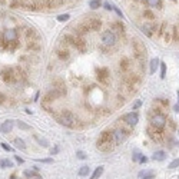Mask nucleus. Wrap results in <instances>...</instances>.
<instances>
[{"mask_svg": "<svg viewBox=\"0 0 179 179\" xmlns=\"http://www.w3.org/2000/svg\"><path fill=\"white\" fill-rule=\"evenodd\" d=\"M97 149L102 150V152H109L115 146V142H113V132L105 131L101 133V138L97 139Z\"/></svg>", "mask_w": 179, "mask_h": 179, "instance_id": "nucleus-1", "label": "nucleus"}, {"mask_svg": "<svg viewBox=\"0 0 179 179\" xmlns=\"http://www.w3.org/2000/svg\"><path fill=\"white\" fill-rule=\"evenodd\" d=\"M149 122H150V126L156 128L159 131H163L165 125H166V116L163 115L162 112H159V109H153L149 115Z\"/></svg>", "mask_w": 179, "mask_h": 179, "instance_id": "nucleus-2", "label": "nucleus"}, {"mask_svg": "<svg viewBox=\"0 0 179 179\" xmlns=\"http://www.w3.org/2000/svg\"><path fill=\"white\" fill-rule=\"evenodd\" d=\"M57 120H59V123H62L63 126H67V128H75L76 123H78V118L70 110H62L57 115Z\"/></svg>", "mask_w": 179, "mask_h": 179, "instance_id": "nucleus-3", "label": "nucleus"}, {"mask_svg": "<svg viewBox=\"0 0 179 179\" xmlns=\"http://www.w3.org/2000/svg\"><path fill=\"white\" fill-rule=\"evenodd\" d=\"M102 43H103L105 46H108V47L113 46L116 43V34L113 33L112 30L103 32V33H102Z\"/></svg>", "mask_w": 179, "mask_h": 179, "instance_id": "nucleus-4", "label": "nucleus"}, {"mask_svg": "<svg viewBox=\"0 0 179 179\" xmlns=\"http://www.w3.org/2000/svg\"><path fill=\"white\" fill-rule=\"evenodd\" d=\"M2 39H3V42H6V43H16L17 42V32H16L15 29H6L3 32V36H2Z\"/></svg>", "mask_w": 179, "mask_h": 179, "instance_id": "nucleus-5", "label": "nucleus"}, {"mask_svg": "<svg viewBox=\"0 0 179 179\" xmlns=\"http://www.w3.org/2000/svg\"><path fill=\"white\" fill-rule=\"evenodd\" d=\"M128 135L129 133H128L126 129H116V131H113V142H115V146L120 145L122 142L126 141Z\"/></svg>", "mask_w": 179, "mask_h": 179, "instance_id": "nucleus-6", "label": "nucleus"}, {"mask_svg": "<svg viewBox=\"0 0 179 179\" xmlns=\"http://www.w3.org/2000/svg\"><path fill=\"white\" fill-rule=\"evenodd\" d=\"M133 52H135V56L138 57V59L145 57L146 56V47H145V45H143L141 40H135L133 42Z\"/></svg>", "mask_w": 179, "mask_h": 179, "instance_id": "nucleus-7", "label": "nucleus"}, {"mask_svg": "<svg viewBox=\"0 0 179 179\" xmlns=\"http://www.w3.org/2000/svg\"><path fill=\"white\" fill-rule=\"evenodd\" d=\"M122 120L126 123V125H129V126H135V125L139 122V115L136 112H129L122 116Z\"/></svg>", "mask_w": 179, "mask_h": 179, "instance_id": "nucleus-8", "label": "nucleus"}, {"mask_svg": "<svg viewBox=\"0 0 179 179\" xmlns=\"http://www.w3.org/2000/svg\"><path fill=\"white\" fill-rule=\"evenodd\" d=\"M2 79H3L4 82H13V80H16L15 79V69H11V67H4V69H2Z\"/></svg>", "mask_w": 179, "mask_h": 179, "instance_id": "nucleus-9", "label": "nucleus"}, {"mask_svg": "<svg viewBox=\"0 0 179 179\" xmlns=\"http://www.w3.org/2000/svg\"><path fill=\"white\" fill-rule=\"evenodd\" d=\"M148 135H149V138L153 139V141L156 142H160L162 141V138H163V133H162V131H159V129H156V128L153 126H148Z\"/></svg>", "mask_w": 179, "mask_h": 179, "instance_id": "nucleus-10", "label": "nucleus"}, {"mask_svg": "<svg viewBox=\"0 0 179 179\" xmlns=\"http://www.w3.org/2000/svg\"><path fill=\"white\" fill-rule=\"evenodd\" d=\"M85 23L89 30H99L102 26V22L97 19V17H90V19H87Z\"/></svg>", "mask_w": 179, "mask_h": 179, "instance_id": "nucleus-11", "label": "nucleus"}, {"mask_svg": "<svg viewBox=\"0 0 179 179\" xmlns=\"http://www.w3.org/2000/svg\"><path fill=\"white\" fill-rule=\"evenodd\" d=\"M97 79H99V82H102V83H108L109 70L106 69V67H101V69H97Z\"/></svg>", "mask_w": 179, "mask_h": 179, "instance_id": "nucleus-12", "label": "nucleus"}, {"mask_svg": "<svg viewBox=\"0 0 179 179\" xmlns=\"http://www.w3.org/2000/svg\"><path fill=\"white\" fill-rule=\"evenodd\" d=\"M155 30H156V27H155V25H153V23H145V25L142 26V32H143V33H145L148 38H150V36H152Z\"/></svg>", "mask_w": 179, "mask_h": 179, "instance_id": "nucleus-13", "label": "nucleus"}, {"mask_svg": "<svg viewBox=\"0 0 179 179\" xmlns=\"http://www.w3.org/2000/svg\"><path fill=\"white\" fill-rule=\"evenodd\" d=\"M11 129H13V120H6V122H3L2 126H0L2 133H10Z\"/></svg>", "mask_w": 179, "mask_h": 179, "instance_id": "nucleus-14", "label": "nucleus"}, {"mask_svg": "<svg viewBox=\"0 0 179 179\" xmlns=\"http://www.w3.org/2000/svg\"><path fill=\"white\" fill-rule=\"evenodd\" d=\"M165 158H166V152L165 150H156V152L153 153L152 159L158 160V162H162V160H165Z\"/></svg>", "mask_w": 179, "mask_h": 179, "instance_id": "nucleus-15", "label": "nucleus"}, {"mask_svg": "<svg viewBox=\"0 0 179 179\" xmlns=\"http://www.w3.org/2000/svg\"><path fill=\"white\" fill-rule=\"evenodd\" d=\"M73 46H76L80 52H83L85 47H86V43H85V40H83L82 38H75V45H73Z\"/></svg>", "mask_w": 179, "mask_h": 179, "instance_id": "nucleus-16", "label": "nucleus"}, {"mask_svg": "<svg viewBox=\"0 0 179 179\" xmlns=\"http://www.w3.org/2000/svg\"><path fill=\"white\" fill-rule=\"evenodd\" d=\"M160 65V62H159V59H152L150 60V73H155V72H156V69H158V66H159Z\"/></svg>", "mask_w": 179, "mask_h": 179, "instance_id": "nucleus-17", "label": "nucleus"}, {"mask_svg": "<svg viewBox=\"0 0 179 179\" xmlns=\"http://www.w3.org/2000/svg\"><path fill=\"white\" fill-rule=\"evenodd\" d=\"M146 3H148V6H150V7L160 9V6H162V0H146Z\"/></svg>", "mask_w": 179, "mask_h": 179, "instance_id": "nucleus-18", "label": "nucleus"}, {"mask_svg": "<svg viewBox=\"0 0 179 179\" xmlns=\"http://www.w3.org/2000/svg\"><path fill=\"white\" fill-rule=\"evenodd\" d=\"M129 63H131V60L126 59V57H123V59L120 60V69H122V70H128V69L131 67Z\"/></svg>", "mask_w": 179, "mask_h": 179, "instance_id": "nucleus-19", "label": "nucleus"}, {"mask_svg": "<svg viewBox=\"0 0 179 179\" xmlns=\"http://www.w3.org/2000/svg\"><path fill=\"white\" fill-rule=\"evenodd\" d=\"M13 143H15V146H16V148H19V149H22V150L26 149V145H25V142H23L20 138H16L15 141H13Z\"/></svg>", "mask_w": 179, "mask_h": 179, "instance_id": "nucleus-20", "label": "nucleus"}, {"mask_svg": "<svg viewBox=\"0 0 179 179\" xmlns=\"http://www.w3.org/2000/svg\"><path fill=\"white\" fill-rule=\"evenodd\" d=\"M101 6H102V0H90V2H89V7L93 9V10L99 9Z\"/></svg>", "mask_w": 179, "mask_h": 179, "instance_id": "nucleus-21", "label": "nucleus"}, {"mask_svg": "<svg viewBox=\"0 0 179 179\" xmlns=\"http://www.w3.org/2000/svg\"><path fill=\"white\" fill-rule=\"evenodd\" d=\"M57 56H59L60 59H67V57H69V50H67V49H59V50H57Z\"/></svg>", "mask_w": 179, "mask_h": 179, "instance_id": "nucleus-22", "label": "nucleus"}, {"mask_svg": "<svg viewBox=\"0 0 179 179\" xmlns=\"http://www.w3.org/2000/svg\"><path fill=\"white\" fill-rule=\"evenodd\" d=\"M102 173H103V166H99V168H96V171L93 172L92 179H99L102 176Z\"/></svg>", "mask_w": 179, "mask_h": 179, "instance_id": "nucleus-23", "label": "nucleus"}, {"mask_svg": "<svg viewBox=\"0 0 179 179\" xmlns=\"http://www.w3.org/2000/svg\"><path fill=\"white\" fill-rule=\"evenodd\" d=\"M90 172V168L89 166H82V168L79 169V176H87Z\"/></svg>", "mask_w": 179, "mask_h": 179, "instance_id": "nucleus-24", "label": "nucleus"}, {"mask_svg": "<svg viewBox=\"0 0 179 179\" xmlns=\"http://www.w3.org/2000/svg\"><path fill=\"white\" fill-rule=\"evenodd\" d=\"M0 166H2V168H13V162L9 159H3L0 162Z\"/></svg>", "mask_w": 179, "mask_h": 179, "instance_id": "nucleus-25", "label": "nucleus"}, {"mask_svg": "<svg viewBox=\"0 0 179 179\" xmlns=\"http://www.w3.org/2000/svg\"><path fill=\"white\" fill-rule=\"evenodd\" d=\"M160 78L165 79V76H166V65L163 63V62H160Z\"/></svg>", "mask_w": 179, "mask_h": 179, "instance_id": "nucleus-26", "label": "nucleus"}, {"mask_svg": "<svg viewBox=\"0 0 179 179\" xmlns=\"http://www.w3.org/2000/svg\"><path fill=\"white\" fill-rule=\"evenodd\" d=\"M142 156H143V155H142L141 152H138V150H135V152H133V156H132V159H133L135 162H141Z\"/></svg>", "mask_w": 179, "mask_h": 179, "instance_id": "nucleus-27", "label": "nucleus"}, {"mask_svg": "<svg viewBox=\"0 0 179 179\" xmlns=\"http://www.w3.org/2000/svg\"><path fill=\"white\" fill-rule=\"evenodd\" d=\"M143 16H145L148 20H153V19H155V15H153L150 10H145V11H143Z\"/></svg>", "mask_w": 179, "mask_h": 179, "instance_id": "nucleus-28", "label": "nucleus"}, {"mask_svg": "<svg viewBox=\"0 0 179 179\" xmlns=\"http://www.w3.org/2000/svg\"><path fill=\"white\" fill-rule=\"evenodd\" d=\"M178 166H179V158H178V159H173V160H172L171 163H169L168 168H169V169H175V168H178Z\"/></svg>", "mask_w": 179, "mask_h": 179, "instance_id": "nucleus-29", "label": "nucleus"}, {"mask_svg": "<svg viewBox=\"0 0 179 179\" xmlns=\"http://www.w3.org/2000/svg\"><path fill=\"white\" fill-rule=\"evenodd\" d=\"M70 19V16L67 15H60V16H57V20H59V22H67V20Z\"/></svg>", "mask_w": 179, "mask_h": 179, "instance_id": "nucleus-30", "label": "nucleus"}, {"mask_svg": "<svg viewBox=\"0 0 179 179\" xmlns=\"http://www.w3.org/2000/svg\"><path fill=\"white\" fill-rule=\"evenodd\" d=\"M17 126H19L20 129H23V131H29V129H30V126H29V125H26L25 122H17Z\"/></svg>", "mask_w": 179, "mask_h": 179, "instance_id": "nucleus-31", "label": "nucleus"}, {"mask_svg": "<svg viewBox=\"0 0 179 179\" xmlns=\"http://www.w3.org/2000/svg\"><path fill=\"white\" fill-rule=\"evenodd\" d=\"M153 172H149V171H142V172H139V178H145V176H148V175H152Z\"/></svg>", "mask_w": 179, "mask_h": 179, "instance_id": "nucleus-32", "label": "nucleus"}, {"mask_svg": "<svg viewBox=\"0 0 179 179\" xmlns=\"http://www.w3.org/2000/svg\"><path fill=\"white\" fill-rule=\"evenodd\" d=\"M76 156H78L79 159H86V153L82 152V150H78V152H76Z\"/></svg>", "mask_w": 179, "mask_h": 179, "instance_id": "nucleus-33", "label": "nucleus"}, {"mask_svg": "<svg viewBox=\"0 0 179 179\" xmlns=\"http://www.w3.org/2000/svg\"><path fill=\"white\" fill-rule=\"evenodd\" d=\"M36 173H34L33 171H25V176H27V178H32V176H34Z\"/></svg>", "mask_w": 179, "mask_h": 179, "instance_id": "nucleus-34", "label": "nucleus"}, {"mask_svg": "<svg viewBox=\"0 0 179 179\" xmlns=\"http://www.w3.org/2000/svg\"><path fill=\"white\" fill-rule=\"evenodd\" d=\"M2 148H3L4 150H11V148L7 145V143H2Z\"/></svg>", "mask_w": 179, "mask_h": 179, "instance_id": "nucleus-35", "label": "nucleus"}, {"mask_svg": "<svg viewBox=\"0 0 179 179\" xmlns=\"http://www.w3.org/2000/svg\"><path fill=\"white\" fill-rule=\"evenodd\" d=\"M113 10H115V11H116V13H118V16H120V17H123V15H122V11H120V10H119V9L116 7V6H113Z\"/></svg>", "mask_w": 179, "mask_h": 179, "instance_id": "nucleus-36", "label": "nucleus"}, {"mask_svg": "<svg viewBox=\"0 0 179 179\" xmlns=\"http://www.w3.org/2000/svg\"><path fill=\"white\" fill-rule=\"evenodd\" d=\"M139 106H141V101H136V102L133 103V110H135V109H138Z\"/></svg>", "mask_w": 179, "mask_h": 179, "instance_id": "nucleus-37", "label": "nucleus"}, {"mask_svg": "<svg viewBox=\"0 0 179 179\" xmlns=\"http://www.w3.org/2000/svg\"><path fill=\"white\" fill-rule=\"evenodd\" d=\"M40 162H45V163H52L53 159H50V158H49V159H40Z\"/></svg>", "mask_w": 179, "mask_h": 179, "instance_id": "nucleus-38", "label": "nucleus"}, {"mask_svg": "<svg viewBox=\"0 0 179 179\" xmlns=\"http://www.w3.org/2000/svg\"><path fill=\"white\" fill-rule=\"evenodd\" d=\"M38 141L42 143V146H47V142H46L45 139H38Z\"/></svg>", "mask_w": 179, "mask_h": 179, "instance_id": "nucleus-39", "label": "nucleus"}, {"mask_svg": "<svg viewBox=\"0 0 179 179\" xmlns=\"http://www.w3.org/2000/svg\"><path fill=\"white\" fill-rule=\"evenodd\" d=\"M105 9H106V10H110V9H113V6H110L109 3H105Z\"/></svg>", "mask_w": 179, "mask_h": 179, "instance_id": "nucleus-40", "label": "nucleus"}, {"mask_svg": "<svg viewBox=\"0 0 179 179\" xmlns=\"http://www.w3.org/2000/svg\"><path fill=\"white\" fill-rule=\"evenodd\" d=\"M146 162H148V158H146V156H142V159H141V162H139V163H146Z\"/></svg>", "mask_w": 179, "mask_h": 179, "instance_id": "nucleus-41", "label": "nucleus"}, {"mask_svg": "<svg viewBox=\"0 0 179 179\" xmlns=\"http://www.w3.org/2000/svg\"><path fill=\"white\" fill-rule=\"evenodd\" d=\"M155 178V173H152V175H148V176H145V178H142V179H153Z\"/></svg>", "mask_w": 179, "mask_h": 179, "instance_id": "nucleus-42", "label": "nucleus"}, {"mask_svg": "<svg viewBox=\"0 0 179 179\" xmlns=\"http://www.w3.org/2000/svg\"><path fill=\"white\" fill-rule=\"evenodd\" d=\"M4 99H6V97H4L3 95L0 93V103H3V102H4Z\"/></svg>", "mask_w": 179, "mask_h": 179, "instance_id": "nucleus-43", "label": "nucleus"}, {"mask_svg": "<svg viewBox=\"0 0 179 179\" xmlns=\"http://www.w3.org/2000/svg\"><path fill=\"white\" fill-rule=\"evenodd\" d=\"M16 160H17L19 163H23V159H22V158H19V156H16Z\"/></svg>", "mask_w": 179, "mask_h": 179, "instance_id": "nucleus-44", "label": "nucleus"}, {"mask_svg": "<svg viewBox=\"0 0 179 179\" xmlns=\"http://www.w3.org/2000/svg\"><path fill=\"white\" fill-rule=\"evenodd\" d=\"M175 110H176V112H179V103L175 106Z\"/></svg>", "mask_w": 179, "mask_h": 179, "instance_id": "nucleus-45", "label": "nucleus"}, {"mask_svg": "<svg viewBox=\"0 0 179 179\" xmlns=\"http://www.w3.org/2000/svg\"><path fill=\"white\" fill-rule=\"evenodd\" d=\"M16 2H19V3H20V2H23V0H16Z\"/></svg>", "mask_w": 179, "mask_h": 179, "instance_id": "nucleus-46", "label": "nucleus"}, {"mask_svg": "<svg viewBox=\"0 0 179 179\" xmlns=\"http://www.w3.org/2000/svg\"><path fill=\"white\" fill-rule=\"evenodd\" d=\"M0 2H2V3H4V0H0Z\"/></svg>", "mask_w": 179, "mask_h": 179, "instance_id": "nucleus-47", "label": "nucleus"}, {"mask_svg": "<svg viewBox=\"0 0 179 179\" xmlns=\"http://www.w3.org/2000/svg\"><path fill=\"white\" fill-rule=\"evenodd\" d=\"M178 99H179V90H178Z\"/></svg>", "mask_w": 179, "mask_h": 179, "instance_id": "nucleus-48", "label": "nucleus"}, {"mask_svg": "<svg viewBox=\"0 0 179 179\" xmlns=\"http://www.w3.org/2000/svg\"><path fill=\"white\" fill-rule=\"evenodd\" d=\"M10 179H16V178H10Z\"/></svg>", "mask_w": 179, "mask_h": 179, "instance_id": "nucleus-49", "label": "nucleus"}, {"mask_svg": "<svg viewBox=\"0 0 179 179\" xmlns=\"http://www.w3.org/2000/svg\"><path fill=\"white\" fill-rule=\"evenodd\" d=\"M172 2H176V0H172Z\"/></svg>", "mask_w": 179, "mask_h": 179, "instance_id": "nucleus-50", "label": "nucleus"}]
</instances>
